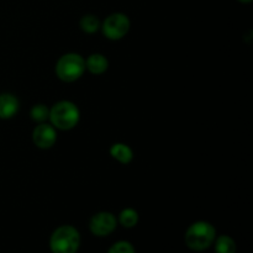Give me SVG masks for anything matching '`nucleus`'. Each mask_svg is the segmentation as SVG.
<instances>
[{
  "mask_svg": "<svg viewBox=\"0 0 253 253\" xmlns=\"http://www.w3.org/2000/svg\"><path fill=\"white\" fill-rule=\"evenodd\" d=\"M119 221L123 225L124 227H127V229H131V227L136 226L138 222V214L136 210L130 209H124L123 211L120 212V216H119Z\"/></svg>",
  "mask_w": 253,
  "mask_h": 253,
  "instance_id": "nucleus-12",
  "label": "nucleus"
},
{
  "mask_svg": "<svg viewBox=\"0 0 253 253\" xmlns=\"http://www.w3.org/2000/svg\"><path fill=\"white\" fill-rule=\"evenodd\" d=\"M128 30H130V20L121 12L109 15L103 24V32L109 40L123 39Z\"/></svg>",
  "mask_w": 253,
  "mask_h": 253,
  "instance_id": "nucleus-5",
  "label": "nucleus"
},
{
  "mask_svg": "<svg viewBox=\"0 0 253 253\" xmlns=\"http://www.w3.org/2000/svg\"><path fill=\"white\" fill-rule=\"evenodd\" d=\"M81 27L86 34H94L100 27V21L95 15H84L81 20Z\"/></svg>",
  "mask_w": 253,
  "mask_h": 253,
  "instance_id": "nucleus-13",
  "label": "nucleus"
},
{
  "mask_svg": "<svg viewBox=\"0 0 253 253\" xmlns=\"http://www.w3.org/2000/svg\"><path fill=\"white\" fill-rule=\"evenodd\" d=\"M48 118L56 128L71 130L78 124L81 113L76 104L68 100H62L52 106Z\"/></svg>",
  "mask_w": 253,
  "mask_h": 253,
  "instance_id": "nucleus-3",
  "label": "nucleus"
},
{
  "mask_svg": "<svg viewBox=\"0 0 253 253\" xmlns=\"http://www.w3.org/2000/svg\"><path fill=\"white\" fill-rule=\"evenodd\" d=\"M19 110V100L9 93L0 94V118L10 119Z\"/></svg>",
  "mask_w": 253,
  "mask_h": 253,
  "instance_id": "nucleus-8",
  "label": "nucleus"
},
{
  "mask_svg": "<svg viewBox=\"0 0 253 253\" xmlns=\"http://www.w3.org/2000/svg\"><path fill=\"white\" fill-rule=\"evenodd\" d=\"M239 1H241V2H245V4H249V2H251L252 0H239Z\"/></svg>",
  "mask_w": 253,
  "mask_h": 253,
  "instance_id": "nucleus-16",
  "label": "nucleus"
},
{
  "mask_svg": "<svg viewBox=\"0 0 253 253\" xmlns=\"http://www.w3.org/2000/svg\"><path fill=\"white\" fill-rule=\"evenodd\" d=\"M108 253H135V249H133V246L130 242L120 241L114 244Z\"/></svg>",
  "mask_w": 253,
  "mask_h": 253,
  "instance_id": "nucleus-15",
  "label": "nucleus"
},
{
  "mask_svg": "<svg viewBox=\"0 0 253 253\" xmlns=\"http://www.w3.org/2000/svg\"><path fill=\"white\" fill-rule=\"evenodd\" d=\"M109 62L105 56L100 53H94L88 57L85 61V68L93 74H101L108 69Z\"/></svg>",
  "mask_w": 253,
  "mask_h": 253,
  "instance_id": "nucleus-9",
  "label": "nucleus"
},
{
  "mask_svg": "<svg viewBox=\"0 0 253 253\" xmlns=\"http://www.w3.org/2000/svg\"><path fill=\"white\" fill-rule=\"evenodd\" d=\"M91 234L96 236H108L116 229V217L111 212H98L89 222Z\"/></svg>",
  "mask_w": 253,
  "mask_h": 253,
  "instance_id": "nucleus-6",
  "label": "nucleus"
},
{
  "mask_svg": "<svg viewBox=\"0 0 253 253\" xmlns=\"http://www.w3.org/2000/svg\"><path fill=\"white\" fill-rule=\"evenodd\" d=\"M215 252L216 253H235L236 252V244L230 236H220L215 241Z\"/></svg>",
  "mask_w": 253,
  "mask_h": 253,
  "instance_id": "nucleus-11",
  "label": "nucleus"
},
{
  "mask_svg": "<svg viewBox=\"0 0 253 253\" xmlns=\"http://www.w3.org/2000/svg\"><path fill=\"white\" fill-rule=\"evenodd\" d=\"M85 61L78 53L63 54L56 64V73L61 81L71 83L83 76Z\"/></svg>",
  "mask_w": 253,
  "mask_h": 253,
  "instance_id": "nucleus-4",
  "label": "nucleus"
},
{
  "mask_svg": "<svg viewBox=\"0 0 253 253\" xmlns=\"http://www.w3.org/2000/svg\"><path fill=\"white\" fill-rule=\"evenodd\" d=\"M110 155L115 158L116 161H119L123 165H127L132 161L133 153L131 151V148L127 145H124V143H115V145L111 146L110 148Z\"/></svg>",
  "mask_w": 253,
  "mask_h": 253,
  "instance_id": "nucleus-10",
  "label": "nucleus"
},
{
  "mask_svg": "<svg viewBox=\"0 0 253 253\" xmlns=\"http://www.w3.org/2000/svg\"><path fill=\"white\" fill-rule=\"evenodd\" d=\"M32 140L39 148L46 150L52 147L57 140V133L53 126L48 124H40L32 132Z\"/></svg>",
  "mask_w": 253,
  "mask_h": 253,
  "instance_id": "nucleus-7",
  "label": "nucleus"
},
{
  "mask_svg": "<svg viewBox=\"0 0 253 253\" xmlns=\"http://www.w3.org/2000/svg\"><path fill=\"white\" fill-rule=\"evenodd\" d=\"M215 237L216 231L211 224L207 221H198L190 225L185 232V244L193 251L202 252L214 244Z\"/></svg>",
  "mask_w": 253,
  "mask_h": 253,
  "instance_id": "nucleus-1",
  "label": "nucleus"
},
{
  "mask_svg": "<svg viewBox=\"0 0 253 253\" xmlns=\"http://www.w3.org/2000/svg\"><path fill=\"white\" fill-rule=\"evenodd\" d=\"M31 119L36 123H44L49 116V110L43 104H37L31 109Z\"/></svg>",
  "mask_w": 253,
  "mask_h": 253,
  "instance_id": "nucleus-14",
  "label": "nucleus"
},
{
  "mask_svg": "<svg viewBox=\"0 0 253 253\" xmlns=\"http://www.w3.org/2000/svg\"><path fill=\"white\" fill-rule=\"evenodd\" d=\"M81 245V235L78 230L69 225L56 229L49 240L52 253H76Z\"/></svg>",
  "mask_w": 253,
  "mask_h": 253,
  "instance_id": "nucleus-2",
  "label": "nucleus"
}]
</instances>
